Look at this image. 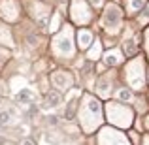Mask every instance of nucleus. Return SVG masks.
Instances as JSON below:
<instances>
[{
	"label": "nucleus",
	"instance_id": "f257e3e1",
	"mask_svg": "<svg viewBox=\"0 0 149 145\" xmlns=\"http://www.w3.org/2000/svg\"><path fill=\"white\" fill-rule=\"evenodd\" d=\"M108 115H111V121L117 124H125V126L130 124V111L121 108L119 104H111V108L108 109Z\"/></svg>",
	"mask_w": 149,
	"mask_h": 145
},
{
	"label": "nucleus",
	"instance_id": "6e6552de",
	"mask_svg": "<svg viewBox=\"0 0 149 145\" xmlns=\"http://www.w3.org/2000/svg\"><path fill=\"white\" fill-rule=\"evenodd\" d=\"M58 45H61V49L64 51V53H70V38L66 36V38H61V40H58Z\"/></svg>",
	"mask_w": 149,
	"mask_h": 145
},
{
	"label": "nucleus",
	"instance_id": "f03ea898",
	"mask_svg": "<svg viewBox=\"0 0 149 145\" xmlns=\"http://www.w3.org/2000/svg\"><path fill=\"white\" fill-rule=\"evenodd\" d=\"M104 23L106 26H109V28H113V26H117L121 23V11L117 6H109L108 10H106V15H104Z\"/></svg>",
	"mask_w": 149,
	"mask_h": 145
},
{
	"label": "nucleus",
	"instance_id": "ddd939ff",
	"mask_svg": "<svg viewBox=\"0 0 149 145\" xmlns=\"http://www.w3.org/2000/svg\"><path fill=\"white\" fill-rule=\"evenodd\" d=\"M91 4H93V6H100L102 0H91Z\"/></svg>",
	"mask_w": 149,
	"mask_h": 145
},
{
	"label": "nucleus",
	"instance_id": "1a4fd4ad",
	"mask_svg": "<svg viewBox=\"0 0 149 145\" xmlns=\"http://www.w3.org/2000/svg\"><path fill=\"white\" fill-rule=\"evenodd\" d=\"M11 119V113L10 111H0V124H8Z\"/></svg>",
	"mask_w": 149,
	"mask_h": 145
},
{
	"label": "nucleus",
	"instance_id": "4468645a",
	"mask_svg": "<svg viewBox=\"0 0 149 145\" xmlns=\"http://www.w3.org/2000/svg\"><path fill=\"white\" fill-rule=\"evenodd\" d=\"M143 19H149V6H147V10H146V13H143Z\"/></svg>",
	"mask_w": 149,
	"mask_h": 145
},
{
	"label": "nucleus",
	"instance_id": "39448f33",
	"mask_svg": "<svg viewBox=\"0 0 149 145\" xmlns=\"http://www.w3.org/2000/svg\"><path fill=\"white\" fill-rule=\"evenodd\" d=\"M106 62H108L109 66H115L121 62V53L119 51H109L108 55H106Z\"/></svg>",
	"mask_w": 149,
	"mask_h": 145
},
{
	"label": "nucleus",
	"instance_id": "9d476101",
	"mask_svg": "<svg viewBox=\"0 0 149 145\" xmlns=\"http://www.w3.org/2000/svg\"><path fill=\"white\" fill-rule=\"evenodd\" d=\"M142 6H143V0H130V2H128V8H130L132 11H136L138 8H142Z\"/></svg>",
	"mask_w": 149,
	"mask_h": 145
},
{
	"label": "nucleus",
	"instance_id": "7ed1b4c3",
	"mask_svg": "<svg viewBox=\"0 0 149 145\" xmlns=\"http://www.w3.org/2000/svg\"><path fill=\"white\" fill-rule=\"evenodd\" d=\"M62 102V98L58 92H55V91H51L47 96H45V108H57L58 104Z\"/></svg>",
	"mask_w": 149,
	"mask_h": 145
},
{
	"label": "nucleus",
	"instance_id": "9b49d317",
	"mask_svg": "<svg viewBox=\"0 0 149 145\" xmlns=\"http://www.w3.org/2000/svg\"><path fill=\"white\" fill-rule=\"evenodd\" d=\"M119 98H121V100H130L132 94H130V91H127V89H121V91H119Z\"/></svg>",
	"mask_w": 149,
	"mask_h": 145
},
{
	"label": "nucleus",
	"instance_id": "423d86ee",
	"mask_svg": "<svg viewBox=\"0 0 149 145\" xmlns=\"http://www.w3.org/2000/svg\"><path fill=\"white\" fill-rule=\"evenodd\" d=\"M15 98H17V102H23V104H26V102H32V100H34V94L29 91V89H25V91H19Z\"/></svg>",
	"mask_w": 149,
	"mask_h": 145
},
{
	"label": "nucleus",
	"instance_id": "0eeeda50",
	"mask_svg": "<svg viewBox=\"0 0 149 145\" xmlns=\"http://www.w3.org/2000/svg\"><path fill=\"white\" fill-rule=\"evenodd\" d=\"M53 81L58 85V87H70V85H72V79H70L68 74H66V77H61V74H55Z\"/></svg>",
	"mask_w": 149,
	"mask_h": 145
},
{
	"label": "nucleus",
	"instance_id": "f8f14e48",
	"mask_svg": "<svg viewBox=\"0 0 149 145\" xmlns=\"http://www.w3.org/2000/svg\"><path fill=\"white\" fill-rule=\"evenodd\" d=\"M47 123H49V124H57V117H49Z\"/></svg>",
	"mask_w": 149,
	"mask_h": 145
},
{
	"label": "nucleus",
	"instance_id": "20e7f679",
	"mask_svg": "<svg viewBox=\"0 0 149 145\" xmlns=\"http://www.w3.org/2000/svg\"><path fill=\"white\" fill-rule=\"evenodd\" d=\"M77 40H79V47H87L89 44H91L93 36L89 30H79V36H77Z\"/></svg>",
	"mask_w": 149,
	"mask_h": 145
}]
</instances>
